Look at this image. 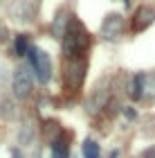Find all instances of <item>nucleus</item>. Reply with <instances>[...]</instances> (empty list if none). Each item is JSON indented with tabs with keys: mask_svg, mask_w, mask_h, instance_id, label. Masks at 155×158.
I'll use <instances>...</instances> for the list:
<instances>
[{
	"mask_svg": "<svg viewBox=\"0 0 155 158\" xmlns=\"http://www.w3.org/2000/svg\"><path fill=\"white\" fill-rule=\"evenodd\" d=\"M90 48V34L86 32V27L81 25V20L70 18L68 32L63 36V56L68 61H81V56L88 52Z\"/></svg>",
	"mask_w": 155,
	"mask_h": 158,
	"instance_id": "nucleus-1",
	"label": "nucleus"
},
{
	"mask_svg": "<svg viewBox=\"0 0 155 158\" xmlns=\"http://www.w3.org/2000/svg\"><path fill=\"white\" fill-rule=\"evenodd\" d=\"M29 68H32V73L36 75V79L41 84H47L50 81V77H52V63H50V56H47V52H43L41 48H32V52H29Z\"/></svg>",
	"mask_w": 155,
	"mask_h": 158,
	"instance_id": "nucleus-2",
	"label": "nucleus"
},
{
	"mask_svg": "<svg viewBox=\"0 0 155 158\" xmlns=\"http://www.w3.org/2000/svg\"><path fill=\"white\" fill-rule=\"evenodd\" d=\"M32 88H34V75H32V68L27 66H18L14 70V81H11V90L18 99H27L32 95Z\"/></svg>",
	"mask_w": 155,
	"mask_h": 158,
	"instance_id": "nucleus-3",
	"label": "nucleus"
},
{
	"mask_svg": "<svg viewBox=\"0 0 155 158\" xmlns=\"http://www.w3.org/2000/svg\"><path fill=\"white\" fill-rule=\"evenodd\" d=\"M86 61H68L65 70H63V84L68 90H79L83 79H86Z\"/></svg>",
	"mask_w": 155,
	"mask_h": 158,
	"instance_id": "nucleus-4",
	"label": "nucleus"
},
{
	"mask_svg": "<svg viewBox=\"0 0 155 158\" xmlns=\"http://www.w3.org/2000/svg\"><path fill=\"white\" fill-rule=\"evenodd\" d=\"M110 99V90H108V79H103V81H99L95 86V90L88 95L86 99V111L88 115H97L101 109H106V104H108Z\"/></svg>",
	"mask_w": 155,
	"mask_h": 158,
	"instance_id": "nucleus-5",
	"label": "nucleus"
},
{
	"mask_svg": "<svg viewBox=\"0 0 155 158\" xmlns=\"http://www.w3.org/2000/svg\"><path fill=\"white\" fill-rule=\"evenodd\" d=\"M124 34V16L119 11H112L103 18L101 25V39L103 41H119V36Z\"/></svg>",
	"mask_w": 155,
	"mask_h": 158,
	"instance_id": "nucleus-6",
	"label": "nucleus"
},
{
	"mask_svg": "<svg viewBox=\"0 0 155 158\" xmlns=\"http://www.w3.org/2000/svg\"><path fill=\"white\" fill-rule=\"evenodd\" d=\"M155 23V7L153 5H139L135 14H133V20H130V27L133 32H144Z\"/></svg>",
	"mask_w": 155,
	"mask_h": 158,
	"instance_id": "nucleus-7",
	"label": "nucleus"
},
{
	"mask_svg": "<svg viewBox=\"0 0 155 158\" xmlns=\"http://www.w3.org/2000/svg\"><path fill=\"white\" fill-rule=\"evenodd\" d=\"M11 14H14V18L20 20V23H25V20H32L34 16L38 14V2H29V0H23V2H16L11 7Z\"/></svg>",
	"mask_w": 155,
	"mask_h": 158,
	"instance_id": "nucleus-8",
	"label": "nucleus"
},
{
	"mask_svg": "<svg viewBox=\"0 0 155 158\" xmlns=\"http://www.w3.org/2000/svg\"><path fill=\"white\" fill-rule=\"evenodd\" d=\"M144 81H146V75L144 73H137L135 77H133V81L128 86V95L133 102H139V99L144 97Z\"/></svg>",
	"mask_w": 155,
	"mask_h": 158,
	"instance_id": "nucleus-9",
	"label": "nucleus"
},
{
	"mask_svg": "<svg viewBox=\"0 0 155 158\" xmlns=\"http://www.w3.org/2000/svg\"><path fill=\"white\" fill-rule=\"evenodd\" d=\"M50 152H52V158H70V147H68V140L59 133L56 138H52L50 142Z\"/></svg>",
	"mask_w": 155,
	"mask_h": 158,
	"instance_id": "nucleus-10",
	"label": "nucleus"
},
{
	"mask_svg": "<svg viewBox=\"0 0 155 158\" xmlns=\"http://www.w3.org/2000/svg\"><path fill=\"white\" fill-rule=\"evenodd\" d=\"M68 25H70L68 14H65V11H59V14H56V18H54V23H52L54 36H56V39H63V36H65V32H68Z\"/></svg>",
	"mask_w": 155,
	"mask_h": 158,
	"instance_id": "nucleus-11",
	"label": "nucleus"
},
{
	"mask_svg": "<svg viewBox=\"0 0 155 158\" xmlns=\"http://www.w3.org/2000/svg\"><path fill=\"white\" fill-rule=\"evenodd\" d=\"M81 154H83V158H101V147L92 138H86L81 145Z\"/></svg>",
	"mask_w": 155,
	"mask_h": 158,
	"instance_id": "nucleus-12",
	"label": "nucleus"
},
{
	"mask_svg": "<svg viewBox=\"0 0 155 158\" xmlns=\"http://www.w3.org/2000/svg\"><path fill=\"white\" fill-rule=\"evenodd\" d=\"M14 50H16V56H29V52H32L29 39L25 34H18L16 41H14Z\"/></svg>",
	"mask_w": 155,
	"mask_h": 158,
	"instance_id": "nucleus-13",
	"label": "nucleus"
},
{
	"mask_svg": "<svg viewBox=\"0 0 155 158\" xmlns=\"http://www.w3.org/2000/svg\"><path fill=\"white\" fill-rule=\"evenodd\" d=\"M34 140H36V129L32 124H25L20 129V133H18V142L23 147H29V145H34Z\"/></svg>",
	"mask_w": 155,
	"mask_h": 158,
	"instance_id": "nucleus-14",
	"label": "nucleus"
},
{
	"mask_svg": "<svg viewBox=\"0 0 155 158\" xmlns=\"http://www.w3.org/2000/svg\"><path fill=\"white\" fill-rule=\"evenodd\" d=\"M0 118L2 120H14L16 118V104L11 99H0Z\"/></svg>",
	"mask_w": 155,
	"mask_h": 158,
	"instance_id": "nucleus-15",
	"label": "nucleus"
},
{
	"mask_svg": "<svg viewBox=\"0 0 155 158\" xmlns=\"http://www.w3.org/2000/svg\"><path fill=\"white\" fill-rule=\"evenodd\" d=\"M144 95L155 97V77H149V75H146V81H144Z\"/></svg>",
	"mask_w": 155,
	"mask_h": 158,
	"instance_id": "nucleus-16",
	"label": "nucleus"
},
{
	"mask_svg": "<svg viewBox=\"0 0 155 158\" xmlns=\"http://www.w3.org/2000/svg\"><path fill=\"white\" fill-rule=\"evenodd\" d=\"M122 113H124V118L128 120V122H133V120H137V111L133 109V106H124V109H122Z\"/></svg>",
	"mask_w": 155,
	"mask_h": 158,
	"instance_id": "nucleus-17",
	"label": "nucleus"
},
{
	"mask_svg": "<svg viewBox=\"0 0 155 158\" xmlns=\"http://www.w3.org/2000/svg\"><path fill=\"white\" fill-rule=\"evenodd\" d=\"M7 41H9V30L0 23V45H2V43H7Z\"/></svg>",
	"mask_w": 155,
	"mask_h": 158,
	"instance_id": "nucleus-18",
	"label": "nucleus"
},
{
	"mask_svg": "<svg viewBox=\"0 0 155 158\" xmlns=\"http://www.w3.org/2000/svg\"><path fill=\"white\" fill-rule=\"evenodd\" d=\"M142 158H155V147H151V149H146V152L142 154Z\"/></svg>",
	"mask_w": 155,
	"mask_h": 158,
	"instance_id": "nucleus-19",
	"label": "nucleus"
},
{
	"mask_svg": "<svg viewBox=\"0 0 155 158\" xmlns=\"http://www.w3.org/2000/svg\"><path fill=\"white\" fill-rule=\"evenodd\" d=\"M11 156H14V158H25L23 154H20V149H11Z\"/></svg>",
	"mask_w": 155,
	"mask_h": 158,
	"instance_id": "nucleus-20",
	"label": "nucleus"
}]
</instances>
